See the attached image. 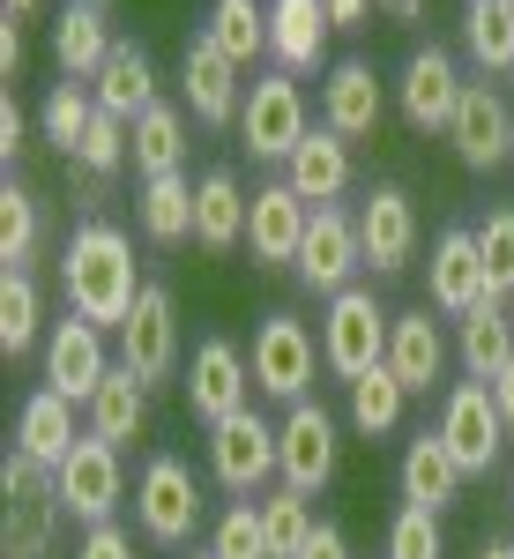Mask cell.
<instances>
[{"label": "cell", "mask_w": 514, "mask_h": 559, "mask_svg": "<svg viewBox=\"0 0 514 559\" xmlns=\"http://www.w3.org/2000/svg\"><path fill=\"white\" fill-rule=\"evenodd\" d=\"M60 292H68V313H83L97 329H128L134 299H142V284H134V247L120 224H75V239H68V254H60Z\"/></svg>", "instance_id": "6da1fadb"}, {"label": "cell", "mask_w": 514, "mask_h": 559, "mask_svg": "<svg viewBox=\"0 0 514 559\" xmlns=\"http://www.w3.org/2000/svg\"><path fill=\"white\" fill-rule=\"evenodd\" d=\"M387 329H395V313L373 299V284L336 292V299H328V321H321V366H328L343 388L366 381V373L387 358Z\"/></svg>", "instance_id": "7a4b0ae2"}, {"label": "cell", "mask_w": 514, "mask_h": 559, "mask_svg": "<svg viewBox=\"0 0 514 559\" xmlns=\"http://www.w3.org/2000/svg\"><path fill=\"white\" fill-rule=\"evenodd\" d=\"M306 134H313V120H306V90L299 75H254L247 83V105H239V142L254 150L261 165H291V150H299Z\"/></svg>", "instance_id": "3957f363"}, {"label": "cell", "mask_w": 514, "mask_h": 559, "mask_svg": "<svg viewBox=\"0 0 514 559\" xmlns=\"http://www.w3.org/2000/svg\"><path fill=\"white\" fill-rule=\"evenodd\" d=\"M134 522L150 545H187L202 522V477L187 455H150L134 477Z\"/></svg>", "instance_id": "277c9868"}, {"label": "cell", "mask_w": 514, "mask_h": 559, "mask_svg": "<svg viewBox=\"0 0 514 559\" xmlns=\"http://www.w3.org/2000/svg\"><path fill=\"white\" fill-rule=\"evenodd\" d=\"M440 440H447V455L463 463V477H492L500 463V448H507V418H500V403H492V388L485 381H455L440 395Z\"/></svg>", "instance_id": "5b68a950"}, {"label": "cell", "mask_w": 514, "mask_h": 559, "mask_svg": "<svg viewBox=\"0 0 514 559\" xmlns=\"http://www.w3.org/2000/svg\"><path fill=\"white\" fill-rule=\"evenodd\" d=\"M313 373H321V344L299 313H268L254 329V388L276 395V403H306L313 395Z\"/></svg>", "instance_id": "8992f818"}, {"label": "cell", "mask_w": 514, "mask_h": 559, "mask_svg": "<svg viewBox=\"0 0 514 559\" xmlns=\"http://www.w3.org/2000/svg\"><path fill=\"white\" fill-rule=\"evenodd\" d=\"M179 388H187V411H194L202 426H224V418H239V411L254 403V358L239 344H224V336H210V344H194Z\"/></svg>", "instance_id": "52a82bcc"}, {"label": "cell", "mask_w": 514, "mask_h": 559, "mask_svg": "<svg viewBox=\"0 0 514 559\" xmlns=\"http://www.w3.org/2000/svg\"><path fill=\"white\" fill-rule=\"evenodd\" d=\"M128 500V471H120V448L112 440H97V432L83 426V440H75V455L60 463V508L83 522V530H97V522H112V508Z\"/></svg>", "instance_id": "ba28073f"}, {"label": "cell", "mask_w": 514, "mask_h": 559, "mask_svg": "<svg viewBox=\"0 0 514 559\" xmlns=\"http://www.w3.org/2000/svg\"><path fill=\"white\" fill-rule=\"evenodd\" d=\"M463 68H455V52H440V45H418L410 60H403V75H395V105H403V120L418 134H447L455 128V105H463Z\"/></svg>", "instance_id": "9c48e42d"}, {"label": "cell", "mask_w": 514, "mask_h": 559, "mask_svg": "<svg viewBox=\"0 0 514 559\" xmlns=\"http://www.w3.org/2000/svg\"><path fill=\"white\" fill-rule=\"evenodd\" d=\"M210 471H216V485L239 492V500H254L261 485L276 477V426L261 418L254 403H247L239 418L210 426Z\"/></svg>", "instance_id": "30bf717a"}, {"label": "cell", "mask_w": 514, "mask_h": 559, "mask_svg": "<svg viewBox=\"0 0 514 559\" xmlns=\"http://www.w3.org/2000/svg\"><path fill=\"white\" fill-rule=\"evenodd\" d=\"M276 477H284L291 492H306V500L336 477V418H328L313 395L291 403L284 426H276Z\"/></svg>", "instance_id": "8fae6325"}, {"label": "cell", "mask_w": 514, "mask_h": 559, "mask_svg": "<svg viewBox=\"0 0 514 559\" xmlns=\"http://www.w3.org/2000/svg\"><path fill=\"white\" fill-rule=\"evenodd\" d=\"M358 269H366V247H358V216L350 210H313L306 224V247H299V284L306 292H321V299H336L358 284Z\"/></svg>", "instance_id": "7c38bea8"}, {"label": "cell", "mask_w": 514, "mask_h": 559, "mask_svg": "<svg viewBox=\"0 0 514 559\" xmlns=\"http://www.w3.org/2000/svg\"><path fill=\"white\" fill-rule=\"evenodd\" d=\"M105 373H112L105 329L83 321V313L52 321V336H45V388H52V395H68V403H89V395L105 388Z\"/></svg>", "instance_id": "4fadbf2b"}, {"label": "cell", "mask_w": 514, "mask_h": 559, "mask_svg": "<svg viewBox=\"0 0 514 559\" xmlns=\"http://www.w3.org/2000/svg\"><path fill=\"white\" fill-rule=\"evenodd\" d=\"M447 142H455V157H463L470 173H500V165H507V150H514V105L500 97V83H492V75L463 90Z\"/></svg>", "instance_id": "5bb4252c"}, {"label": "cell", "mask_w": 514, "mask_h": 559, "mask_svg": "<svg viewBox=\"0 0 514 559\" xmlns=\"http://www.w3.org/2000/svg\"><path fill=\"white\" fill-rule=\"evenodd\" d=\"M179 90H187V105H194V120H202V128H239L247 83H239V60H231V52H224L210 31H202V38H187Z\"/></svg>", "instance_id": "9a60e30c"}, {"label": "cell", "mask_w": 514, "mask_h": 559, "mask_svg": "<svg viewBox=\"0 0 514 559\" xmlns=\"http://www.w3.org/2000/svg\"><path fill=\"white\" fill-rule=\"evenodd\" d=\"M358 247H366V269L373 276H395V269L418 261V210H410L403 187H373L358 202Z\"/></svg>", "instance_id": "2e32d148"}, {"label": "cell", "mask_w": 514, "mask_h": 559, "mask_svg": "<svg viewBox=\"0 0 514 559\" xmlns=\"http://www.w3.org/2000/svg\"><path fill=\"white\" fill-rule=\"evenodd\" d=\"M306 224H313V202H299L284 179L254 187V210H247V247H254L261 269H299Z\"/></svg>", "instance_id": "e0dca14e"}, {"label": "cell", "mask_w": 514, "mask_h": 559, "mask_svg": "<svg viewBox=\"0 0 514 559\" xmlns=\"http://www.w3.org/2000/svg\"><path fill=\"white\" fill-rule=\"evenodd\" d=\"M120 366H134L142 381H165L179 366V306H171L165 284H142L128 329H120Z\"/></svg>", "instance_id": "ac0fdd59"}, {"label": "cell", "mask_w": 514, "mask_h": 559, "mask_svg": "<svg viewBox=\"0 0 514 559\" xmlns=\"http://www.w3.org/2000/svg\"><path fill=\"white\" fill-rule=\"evenodd\" d=\"M387 120V90L366 60H336L321 83V128H336L343 142H373Z\"/></svg>", "instance_id": "d6986e66"}, {"label": "cell", "mask_w": 514, "mask_h": 559, "mask_svg": "<svg viewBox=\"0 0 514 559\" xmlns=\"http://www.w3.org/2000/svg\"><path fill=\"white\" fill-rule=\"evenodd\" d=\"M485 299H492V284H485L477 231H440V239H432V313L463 321V313L485 306Z\"/></svg>", "instance_id": "ffe728a7"}, {"label": "cell", "mask_w": 514, "mask_h": 559, "mask_svg": "<svg viewBox=\"0 0 514 559\" xmlns=\"http://www.w3.org/2000/svg\"><path fill=\"white\" fill-rule=\"evenodd\" d=\"M328 0H268V60L284 75H306L328 60Z\"/></svg>", "instance_id": "44dd1931"}, {"label": "cell", "mask_w": 514, "mask_h": 559, "mask_svg": "<svg viewBox=\"0 0 514 559\" xmlns=\"http://www.w3.org/2000/svg\"><path fill=\"white\" fill-rule=\"evenodd\" d=\"M381 366H387L403 388H410V395H432V388H440V373H447V336H440L432 306H418V313H395Z\"/></svg>", "instance_id": "7402d4cb"}, {"label": "cell", "mask_w": 514, "mask_h": 559, "mask_svg": "<svg viewBox=\"0 0 514 559\" xmlns=\"http://www.w3.org/2000/svg\"><path fill=\"white\" fill-rule=\"evenodd\" d=\"M284 187H291L299 202H313V210L343 202V194H350V142H343L336 128H313L299 150H291V165H284Z\"/></svg>", "instance_id": "603a6c76"}, {"label": "cell", "mask_w": 514, "mask_h": 559, "mask_svg": "<svg viewBox=\"0 0 514 559\" xmlns=\"http://www.w3.org/2000/svg\"><path fill=\"white\" fill-rule=\"evenodd\" d=\"M247 210H254V194L231 173H202L194 179V247H202V254L247 247Z\"/></svg>", "instance_id": "cb8c5ba5"}, {"label": "cell", "mask_w": 514, "mask_h": 559, "mask_svg": "<svg viewBox=\"0 0 514 559\" xmlns=\"http://www.w3.org/2000/svg\"><path fill=\"white\" fill-rule=\"evenodd\" d=\"M112 31H105V8H89V0H68L60 8V23H52V60H60V75L68 83H97V68L112 60Z\"/></svg>", "instance_id": "d4e9b609"}, {"label": "cell", "mask_w": 514, "mask_h": 559, "mask_svg": "<svg viewBox=\"0 0 514 559\" xmlns=\"http://www.w3.org/2000/svg\"><path fill=\"white\" fill-rule=\"evenodd\" d=\"M83 418H89V432H97V440H112V448L142 440V426H150V381H142L134 366H112L105 388L83 403Z\"/></svg>", "instance_id": "484cf974"}, {"label": "cell", "mask_w": 514, "mask_h": 559, "mask_svg": "<svg viewBox=\"0 0 514 559\" xmlns=\"http://www.w3.org/2000/svg\"><path fill=\"white\" fill-rule=\"evenodd\" d=\"M463 485H470V477L447 455L440 432H418V440L403 448V508H432V515H440L447 500H463Z\"/></svg>", "instance_id": "4316f807"}, {"label": "cell", "mask_w": 514, "mask_h": 559, "mask_svg": "<svg viewBox=\"0 0 514 559\" xmlns=\"http://www.w3.org/2000/svg\"><path fill=\"white\" fill-rule=\"evenodd\" d=\"M97 112H112V120H142V112H150V105H165V97H157V68H150V52H142V45H112V60H105V68H97Z\"/></svg>", "instance_id": "83f0119b"}, {"label": "cell", "mask_w": 514, "mask_h": 559, "mask_svg": "<svg viewBox=\"0 0 514 559\" xmlns=\"http://www.w3.org/2000/svg\"><path fill=\"white\" fill-rule=\"evenodd\" d=\"M75 440H83V432H75V403H68V395H52V388H38V395L15 411V448H23V455H38V463H52V471L75 455Z\"/></svg>", "instance_id": "f1b7e54d"}, {"label": "cell", "mask_w": 514, "mask_h": 559, "mask_svg": "<svg viewBox=\"0 0 514 559\" xmlns=\"http://www.w3.org/2000/svg\"><path fill=\"white\" fill-rule=\"evenodd\" d=\"M455 350H463L470 381H492V373H500V366L514 358V306H507V299L470 306V313L455 321Z\"/></svg>", "instance_id": "f546056e"}, {"label": "cell", "mask_w": 514, "mask_h": 559, "mask_svg": "<svg viewBox=\"0 0 514 559\" xmlns=\"http://www.w3.org/2000/svg\"><path fill=\"white\" fill-rule=\"evenodd\" d=\"M187 173V120L179 105H150L134 120V179H179Z\"/></svg>", "instance_id": "4dcf8cb0"}, {"label": "cell", "mask_w": 514, "mask_h": 559, "mask_svg": "<svg viewBox=\"0 0 514 559\" xmlns=\"http://www.w3.org/2000/svg\"><path fill=\"white\" fill-rule=\"evenodd\" d=\"M38 329H45V292L31 269H0V358H23L38 350Z\"/></svg>", "instance_id": "1f68e13d"}, {"label": "cell", "mask_w": 514, "mask_h": 559, "mask_svg": "<svg viewBox=\"0 0 514 559\" xmlns=\"http://www.w3.org/2000/svg\"><path fill=\"white\" fill-rule=\"evenodd\" d=\"M134 216H142V231L157 239V247H187L194 239V179H142V202H134Z\"/></svg>", "instance_id": "d6a6232c"}, {"label": "cell", "mask_w": 514, "mask_h": 559, "mask_svg": "<svg viewBox=\"0 0 514 559\" xmlns=\"http://www.w3.org/2000/svg\"><path fill=\"white\" fill-rule=\"evenodd\" d=\"M261 537H268V559H299L306 545H313V500L306 492H291V485H276V492H261Z\"/></svg>", "instance_id": "836d02e7"}, {"label": "cell", "mask_w": 514, "mask_h": 559, "mask_svg": "<svg viewBox=\"0 0 514 559\" xmlns=\"http://www.w3.org/2000/svg\"><path fill=\"white\" fill-rule=\"evenodd\" d=\"M60 500H8V522H0V552L8 559H52L60 552Z\"/></svg>", "instance_id": "e575fe53"}, {"label": "cell", "mask_w": 514, "mask_h": 559, "mask_svg": "<svg viewBox=\"0 0 514 559\" xmlns=\"http://www.w3.org/2000/svg\"><path fill=\"white\" fill-rule=\"evenodd\" d=\"M463 45H470V60L485 68V75H514V15H507V0H470Z\"/></svg>", "instance_id": "d590c367"}, {"label": "cell", "mask_w": 514, "mask_h": 559, "mask_svg": "<svg viewBox=\"0 0 514 559\" xmlns=\"http://www.w3.org/2000/svg\"><path fill=\"white\" fill-rule=\"evenodd\" d=\"M210 38L239 60V68H254L261 52H268V8L261 0H216L210 8Z\"/></svg>", "instance_id": "8d00e7d4"}, {"label": "cell", "mask_w": 514, "mask_h": 559, "mask_svg": "<svg viewBox=\"0 0 514 559\" xmlns=\"http://www.w3.org/2000/svg\"><path fill=\"white\" fill-rule=\"evenodd\" d=\"M403 403H410V388L395 381L387 366H373L366 381H350V426L366 432V440H381V432L403 426Z\"/></svg>", "instance_id": "74e56055"}, {"label": "cell", "mask_w": 514, "mask_h": 559, "mask_svg": "<svg viewBox=\"0 0 514 559\" xmlns=\"http://www.w3.org/2000/svg\"><path fill=\"white\" fill-rule=\"evenodd\" d=\"M89 120H97V90L89 83H52V97H45V112H38L45 142H60V150L75 157L83 134H89Z\"/></svg>", "instance_id": "f35d334b"}, {"label": "cell", "mask_w": 514, "mask_h": 559, "mask_svg": "<svg viewBox=\"0 0 514 559\" xmlns=\"http://www.w3.org/2000/svg\"><path fill=\"white\" fill-rule=\"evenodd\" d=\"M31 254H38V202L8 179L0 187V269H31Z\"/></svg>", "instance_id": "ab89813d"}, {"label": "cell", "mask_w": 514, "mask_h": 559, "mask_svg": "<svg viewBox=\"0 0 514 559\" xmlns=\"http://www.w3.org/2000/svg\"><path fill=\"white\" fill-rule=\"evenodd\" d=\"M477 254H485L492 299H514V210H492L485 224H477Z\"/></svg>", "instance_id": "60d3db41"}, {"label": "cell", "mask_w": 514, "mask_h": 559, "mask_svg": "<svg viewBox=\"0 0 514 559\" xmlns=\"http://www.w3.org/2000/svg\"><path fill=\"white\" fill-rule=\"evenodd\" d=\"M210 552L216 559H268V537H261V508H254V500H239V508L216 515Z\"/></svg>", "instance_id": "b9f144b4"}, {"label": "cell", "mask_w": 514, "mask_h": 559, "mask_svg": "<svg viewBox=\"0 0 514 559\" xmlns=\"http://www.w3.org/2000/svg\"><path fill=\"white\" fill-rule=\"evenodd\" d=\"M387 559H440V515L432 508H403L387 522Z\"/></svg>", "instance_id": "7bdbcfd3"}, {"label": "cell", "mask_w": 514, "mask_h": 559, "mask_svg": "<svg viewBox=\"0 0 514 559\" xmlns=\"http://www.w3.org/2000/svg\"><path fill=\"white\" fill-rule=\"evenodd\" d=\"M0 492H8V500H60V471L15 448V455L0 463Z\"/></svg>", "instance_id": "ee69618b"}, {"label": "cell", "mask_w": 514, "mask_h": 559, "mask_svg": "<svg viewBox=\"0 0 514 559\" xmlns=\"http://www.w3.org/2000/svg\"><path fill=\"white\" fill-rule=\"evenodd\" d=\"M75 559H134V545H128V530H120V522H97V530H83Z\"/></svg>", "instance_id": "f6af8a7d"}, {"label": "cell", "mask_w": 514, "mask_h": 559, "mask_svg": "<svg viewBox=\"0 0 514 559\" xmlns=\"http://www.w3.org/2000/svg\"><path fill=\"white\" fill-rule=\"evenodd\" d=\"M23 60H31V38H23V15H0V75L15 83V75H23Z\"/></svg>", "instance_id": "bcb514c9"}, {"label": "cell", "mask_w": 514, "mask_h": 559, "mask_svg": "<svg viewBox=\"0 0 514 559\" xmlns=\"http://www.w3.org/2000/svg\"><path fill=\"white\" fill-rule=\"evenodd\" d=\"M23 142H31V120H23V105H15V90H8V97H0V157L15 165Z\"/></svg>", "instance_id": "7dc6e473"}, {"label": "cell", "mask_w": 514, "mask_h": 559, "mask_svg": "<svg viewBox=\"0 0 514 559\" xmlns=\"http://www.w3.org/2000/svg\"><path fill=\"white\" fill-rule=\"evenodd\" d=\"M299 559H350V537H343L336 522H321V530H313V545H306Z\"/></svg>", "instance_id": "c3c4849f"}, {"label": "cell", "mask_w": 514, "mask_h": 559, "mask_svg": "<svg viewBox=\"0 0 514 559\" xmlns=\"http://www.w3.org/2000/svg\"><path fill=\"white\" fill-rule=\"evenodd\" d=\"M366 15H373V0H328V23L336 31H366Z\"/></svg>", "instance_id": "681fc988"}, {"label": "cell", "mask_w": 514, "mask_h": 559, "mask_svg": "<svg viewBox=\"0 0 514 559\" xmlns=\"http://www.w3.org/2000/svg\"><path fill=\"white\" fill-rule=\"evenodd\" d=\"M485 388H492V403H500V418H507V432H514V358H507V366H500Z\"/></svg>", "instance_id": "f907efd6"}, {"label": "cell", "mask_w": 514, "mask_h": 559, "mask_svg": "<svg viewBox=\"0 0 514 559\" xmlns=\"http://www.w3.org/2000/svg\"><path fill=\"white\" fill-rule=\"evenodd\" d=\"M387 15H395V23H418V15H426V0H381Z\"/></svg>", "instance_id": "816d5d0a"}, {"label": "cell", "mask_w": 514, "mask_h": 559, "mask_svg": "<svg viewBox=\"0 0 514 559\" xmlns=\"http://www.w3.org/2000/svg\"><path fill=\"white\" fill-rule=\"evenodd\" d=\"M0 8H8V15H38L45 0H0Z\"/></svg>", "instance_id": "f5cc1de1"}, {"label": "cell", "mask_w": 514, "mask_h": 559, "mask_svg": "<svg viewBox=\"0 0 514 559\" xmlns=\"http://www.w3.org/2000/svg\"><path fill=\"white\" fill-rule=\"evenodd\" d=\"M477 559H514V545H485V552H477Z\"/></svg>", "instance_id": "db71d44e"}, {"label": "cell", "mask_w": 514, "mask_h": 559, "mask_svg": "<svg viewBox=\"0 0 514 559\" xmlns=\"http://www.w3.org/2000/svg\"><path fill=\"white\" fill-rule=\"evenodd\" d=\"M507 500H514V471H507Z\"/></svg>", "instance_id": "11a10c76"}, {"label": "cell", "mask_w": 514, "mask_h": 559, "mask_svg": "<svg viewBox=\"0 0 514 559\" xmlns=\"http://www.w3.org/2000/svg\"><path fill=\"white\" fill-rule=\"evenodd\" d=\"M89 8H112V0H89Z\"/></svg>", "instance_id": "9f6ffc18"}, {"label": "cell", "mask_w": 514, "mask_h": 559, "mask_svg": "<svg viewBox=\"0 0 514 559\" xmlns=\"http://www.w3.org/2000/svg\"><path fill=\"white\" fill-rule=\"evenodd\" d=\"M194 559H216V552H194Z\"/></svg>", "instance_id": "6f0895ef"}, {"label": "cell", "mask_w": 514, "mask_h": 559, "mask_svg": "<svg viewBox=\"0 0 514 559\" xmlns=\"http://www.w3.org/2000/svg\"><path fill=\"white\" fill-rule=\"evenodd\" d=\"M507 15H514V0H507Z\"/></svg>", "instance_id": "680465c9"}, {"label": "cell", "mask_w": 514, "mask_h": 559, "mask_svg": "<svg viewBox=\"0 0 514 559\" xmlns=\"http://www.w3.org/2000/svg\"><path fill=\"white\" fill-rule=\"evenodd\" d=\"M507 165H514V150H507Z\"/></svg>", "instance_id": "91938a15"}]
</instances>
